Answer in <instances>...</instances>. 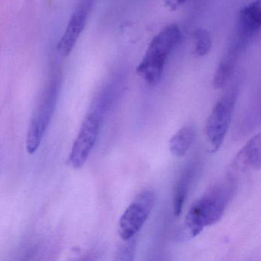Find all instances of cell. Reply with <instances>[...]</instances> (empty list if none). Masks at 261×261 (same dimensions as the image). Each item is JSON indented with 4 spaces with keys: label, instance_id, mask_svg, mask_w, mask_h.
<instances>
[{
    "label": "cell",
    "instance_id": "cell-13",
    "mask_svg": "<svg viewBox=\"0 0 261 261\" xmlns=\"http://www.w3.org/2000/svg\"><path fill=\"white\" fill-rule=\"evenodd\" d=\"M192 39L195 42L193 55L196 57H204L212 49V40L210 32L204 28H198L192 33Z\"/></svg>",
    "mask_w": 261,
    "mask_h": 261
},
{
    "label": "cell",
    "instance_id": "cell-1",
    "mask_svg": "<svg viewBox=\"0 0 261 261\" xmlns=\"http://www.w3.org/2000/svg\"><path fill=\"white\" fill-rule=\"evenodd\" d=\"M231 193L230 185H217L195 201L185 218L186 234L189 238H195L205 227L219 221L225 212Z\"/></svg>",
    "mask_w": 261,
    "mask_h": 261
},
{
    "label": "cell",
    "instance_id": "cell-11",
    "mask_svg": "<svg viewBox=\"0 0 261 261\" xmlns=\"http://www.w3.org/2000/svg\"><path fill=\"white\" fill-rule=\"evenodd\" d=\"M243 46L244 44L237 41L220 61L213 77L215 89H221L230 80Z\"/></svg>",
    "mask_w": 261,
    "mask_h": 261
},
{
    "label": "cell",
    "instance_id": "cell-4",
    "mask_svg": "<svg viewBox=\"0 0 261 261\" xmlns=\"http://www.w3.org/2000/svg\"><path fill=\"white\" fill-rule=\"evenodd\" d=\"M155 201V192L150 189L143 191L134 198L119 220L117 231L122 241L137 236L150 215Z\"/></svg>",
    "mask_w": 261,
    "mask_h": 261
},
{
    "label": "cell",
    "instance_id": "cell-2",
    "mask_svg": "<svg viewBox=\"0 0 261 261\" xmlns=\"http://www.w3.org/2000/svg\"><path fill=\"white\" fill-rule=\"evenodd\" d=\"M181 39L177 24H170L154 36L137 67V73L148 85L160 83L168 58Z\"/></svg>",
    "mask_w": 261,
    "mask_h": 261
},
{
    "label": "cell",
    "instance_id": "cell-6",
    "mask_svg": "<svg viewBox=\"0 0 261 261\" xmlns=\"http://www.w3.org/2000/svg\"><path fill=\"white\" fill-rule=\"evenodd\" d=\"M56 103V91L53 88L47 93L32 119L27 137V150L29 153H34L40 146L44 134L51 122Z\"/></svg>",
    "mask_w": 261,
    "mask_h": 261
},
{
    "label": "cell",
    "instance_id": "cell-15",
    "mask_svg": "<svg viewBox=\"0 0 261 261\" xmlns=\"http://www.w3.org/2000/svg\"><path fill=\"white\" fill-rule=\"evenodd\" d=\"M164 1L168 8L170 9L172 11H176L177 10L181 8L188 0H164Z\"/></svg>",
    "mask_w": 261,
    "mask_h": 261
},
{
    "label": "cell",
    "instance_id": "cell-10",
    "mask_svg": "<svg viewBox=\"0 0 261 261\" xmlns=\"http://www.w3.org/2000/svg\"><path fill=\"white\" fill-rule=\"evenodd\" d=\"M196 172V164L189 163L182 169L172 192V210L175 217H179L186 202L189 188L191 187L194 176Z\"/></svg>",
    "mask_w": 261,
    "mask_h": 261
},
{
    "label": "cell",
    "instance_id": "cell-14",
    "mask_svg": "<svg viewBox=\"0 0 261 261\" xmlns=\"http://www.w3.org/2000/svg\"><path fill=\"white\" fill-rule=\"evenodd\" d=\"M124 241V244H122L117 249V260H133L135 255L136 247H137V241L136 237Z\"/></svg>",
    "mask_w": 261,
    "mask_h": 261
},
{
    "label": "cell",
    "instance_id": "cell-12",
    "mask_svg": "<svg viewBox=\"0 0 261 261\" xmlns=\"http://www.w3.org/2000/svg\"><path fill=\"white\" fill-rule=\"evenodd\" d=\"M195 128L192 126H184L180 128L169 141L171 153L175 157H183L189 152L195 141Z\"/></svg>",
    "mask_w": 261,
    "mask_h": 261
},
{
    "label": "cell",
    "instance_id": "cell-7",
    "mask_svg": "<svg viewBox=\"0 0 261 261\" xmlns=\"http://www.w3.org/2000/svg\"><path fill=\"white\" fill-rule=\"evenodd\" d=\"M261 137L258 133L240 149L230 165V176L233 178L239 174L251 170H259L261 166Z\"/></svg>",
    "mask_w": 261,
    "mask_h": 261
},
{
    "label": "cell",
    "instance_id": "cell-5",
    "mask_svg": "<svg viewBox=\"0 0 261 261\" xmlns=\"http://www.w3.org/2000/svg\"><path fill=\"white\" fill-rule=\"evenodd\" d=\"M101 121L97 115L91 112L84 120L70 153L68 163L71 167L81 169L86 163L97 142Z\"/></svg>",
    "mask_w": 261,
    "mask_h": 261
},
{
    "label": "cell",
    "instance_id": "cell-3",
    "mask_svg": "<svg viewBox=\"0 0 261 261\" xmlns=\"http://www.w3.org/2000/svg\"><path fill=\"white\" fill-rule=\"evenodd\" d=\"M238 91L229 90L217 102L206 122V140L209 150L215 152L220 149L228 131L236 105Z\"/></svg>",
    "mask_w": 261,
    "mask_h": 261
},
{
    "label": "cell",
    "instance_id": "cell-8",
    "mask_svg": "<svg viewBox=\"0 0 261 261\" xmlns=\"http://www.w3.org/2000/svg\"><path fill=\"white\" fill-rule=\"evenodd\" d=\"M261 27L260 0H253L241 9L238 41L244 44L259 33Z\"/></svg>",
    "mask_w": 261,
    "mask_h": 261
},
{
    "label": "cell",
    "instance_id": "cell-9",
    "mask_svg": "<svg viewBox=\"0 0 261 261\" xmlns=\"http://www.w3.org/2000/svg\"><path fill=\"white\" fill-rule=\"evenodd\" d=\"M87 21V12L84 9L76 10L65 29V33L58 44L57 50L61 56H69L82 35Z\"/></svg>",
    "mask_w": 261,
    "mask_h": 261
}]
</instances>
